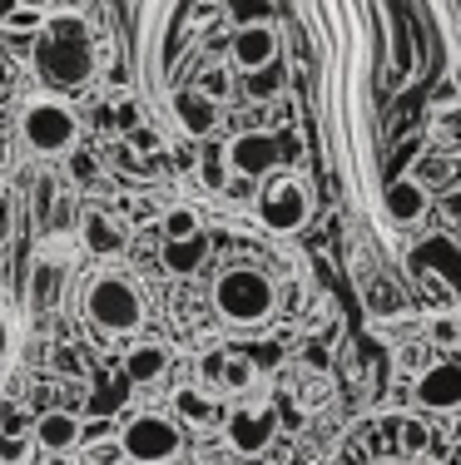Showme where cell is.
<instances>
[{"label":"cell","instance_id":"20","mask_svg":"<svg viewBox=\"0 0 461 465\" xmlns=\"http://www.w3.org/2000/svg\"><path fill=\"white\" fill-rule=\"evenodd\" d=\"M397 446L416 460V456H426V446H432V430H426L422 420L407 416V420H397Z\"/></svg>","mask_w":461,"mask_h":465},{"label":"cell","instance_id":"10","mask_svg":"<svg viewBox=\"0 0 461 465\" xmlns=\"http://www.w3.org/2000/svg\"><path fill=\"white\" fill-rule=\"evenodd\" d=\"M412 268L432 272L436 282H446L452 292H461V242H452L446 232H436V238H426L422 248L412 252Z\"/></svg>","mask_w":461,"mask_h":465},{"label":"cell","instance_id":"14","mask_svg":"<svg viewBox=\"0 0 461 465\" xmlns=\"http://www.w3.org/2000/svg\"><path fill=\"white\" fill-rule=\"evenodd\" d=\"M30 440H35L45 456H70V450L80 446V420L70 411H45L35 420V430H30Z\"/></svg>","mask_w":461,"mask_h":465},{"label":"cell","instance_id":"16","mask_svg":"<svg viewBox=\"0 0 461 465\" xmlns=\"http://www.w3.org/2000/svg\"><path fill=\"white\" fill-rule=\"evenodd\" d=\"M382 203H387V213L397 218V223H416V218L426 213V188L416 179H392L387 193H382Z\"/></svg>","mask_w":461,"mask_h":465},{"label":"cell","instance_id":"21","mask_svg":"<svg viewBox=\"0 0 461 465\" xmlns=\"http://www.w3.org/2000/svg\"><path fill=\"white\" fill-rule=\"evenodd\" d=\"M159 228H164V238H194V232H204V228H199V213H194V208H169Z\"/></svg>","mask_w":461,"mask_h":465},{"label":"cell","instance_id":"6","mask_svg":"<svg viewBox=\"0 0 461 465\" xmlns=\"http://www.w3.org/2000/svg\"><path fill=\"white\" fill-rule=\"evenodd\" d=\"M254 203H258L263 228H273V232H293L307 223V188L298 179H288V173H268Z\"/></svg>","mask_w":461,"mask_h":465},{"label":"cell","instance_id":"19","mask_svg":"<svg viewBox=\"0 0 461 465\" xmlns=\"http://www.w3.org/2000/svg\"><path fill=\"white\" fill-rule=\"evenodd\" d=\"M258 376V367L248 361V351H228V361H224V376H218V386L224 391H244L248 381Z\"/></svg>","mask_w":461,"mask_h":465},{"label":"cell","instance_id":"23","mask_svg":"<svg viewBox=\"0 0 461 465\" xmlns=\"http://www.w3.org/2000/svg\"><path fill=\"white\" fill-rule=\"evenodd\" d=\"M10 361H15V317H10L5 297H0V381H5Z\"/></svg>","mask_w":461,"mask_h":465},{"label":"cell","instance_id":"18","mask_svg":"<svg viewBox=\"0 0 461 465\" xmlns=\"http://www.w3.org/2000/svg\"><path fill=\"white\" fill-rule=\"evenodd\" d=\"M174 411H179L184 420H214L218 416V406H214V396H204V391H194V386H184V391H174Z\"/></svg>","mask_w":461,"mask_h":465},{"label":"cell","instance_id":"9","mask_svg":"<svg viewBox=\"0 0 461 465\" xmlns=\"http://www.w3.org/2000/svg\"><path fill=\"white\" fill-rule=\"evenodd\" d=\"M416 401L426 411H456L461 406V367L456 361H432L416 376Z\"/></svg>","mask_w":461,"mask_h":465},{"label":"cell","instance_id":"17","mask_svg":"<svg viewBox=\"0 0 461 465\" xmlns=\"http://www.w3.org/2000/svg\"><path fill=\"white\" fill-rule=\"evenodd\" d=\"M204 258H208V238H204V232H194V238H164V268L179 272V278L199 272Z\"/></svg>","mask_w":461,"mask_h":465},{"label":"cell","instance_id":"33","mask_svg":"<svg viewBox=\"0 0 461 465\" xmlns=\"http://www.w3.org/2000/svg\"><path fill=\"white\" fill-rule=\"evenodd\" d=\"M40 465H70V460H65V456H45V460H40Z\"/></svg>","mask_w":461,"mask_h":465},{"label":"cell","instance_id":"29","mask_svg":"<svg viewBox=\"0 0 461 465\" xmlns=\"http://www.w3.org/2000/svg\"><path fill=\"white\" fill-rule=\"evenodd\" d=\"M248 361H254V367H273V361H278V347H254Z\"/></svg>","mask_w":461,"mask_h":465},{"label":"cell","instance_id":"30","mask_svg":"<svg viewBox=\"0 0 461 465\" xmlns=\"http://www.w3.org/2000/svg\"><path fill=\"white\" fill-rule=\"evenodd\" d=\"M432 337H436V341H456V322H436Z\"/></svg>","mask_w":461,"mask_h":465},{"label":"cell","instance_id":"27","mask_svg":"<svg viewBox=\"0 0 461 465\" xmlns=\"http://www.w3.org/2000/svg\"><path fill=\"white\" fill-rule=\"evenodd\" d=\"M204 94H208V99H224V94H228V74H224V70H208Z\"/></svg>","mask_w":461,"mask_h":465},{"label":"cell","instance_id":"2","mask_svg":"<svg viewBox=\"0 0 461 465\" xmlns=\"http://www.w3.org/2000/svg\"><path fill=\"white\" fill-rule=\"evenodd\" d=\"M273 302H278V292H273L268 272L258 268H228L214 282V307L228 327H263L273 317Z\"/></svg>","mask_w":461,"mask_h":465},{"label":"cell","instance_id":"13","mask_svg":"<svg viewBox=\"0 0 461 465\" xmlns=\"http://www.w3.org/2000/svg\"><path fill=\"white\" fill-rule=\"evenodd\" d=\"M174 119H179V129L189 139H204L218 124V99H208L204 90H179L174 94Z\"/></svg>","mask_w":461,"mask_h":465},{"label":"cell","instance_id":"12","mask_svg":"<svg viewBox=\"0 0 461 465\" xmlns=\"http://www.w3.org/2000/svg\"><path fill=\"white\" fill-rule=\"evenodd\" d=\"M80 242L95 252V258H119L129 248V232L119 228V218H109L105 208H90L80 218Z\"/></svg>","mask_w":461,"mask_h":465},{"label":"cell","instance_id":"8","mask_svg":"<svg viewBox=\"0 0 461 465\" xmlns=\"http://www.w3.org/2000/svg\"><path fill=\"white\" fill-rule=\"evenodd\" d=\"M224 159H228V169H234V179H268V173L278 169V139L248 129V134L228 139Z\"/></svg>","mask_w":461,"mask_h":465},{"label":"cell","instance_id":"26","mask_svg":"<svg viewBox=\"0 0 461 465\" xmlns=\"http://www.w3.org/2000/svg\"><path fill=\"white\" fill-rule=\"evenodd\" d=\"M20 456H25V436H5V440H0V460H5V465H20Z\"/></svg>","mask_w":461,"mask_h":465},{"label":"cell","instance_id":"15","mask_svg":"<svg viewBox=\"0 0 461 465\" xmlns=\"http://www.w3.org/2000/svg\"><path fill=\"white\" fill-rule=\"evenodd\" d=\"M164 371H169V347H159V341H139V347L125 351V376H129L135 386L159 381Z\"/></svg>","mask_w":461,"mask_h":465},{"label":"cell","instance_id":"22","mask_svg":"<svg viewBox=\"0 0 461 465\" xmlns=\"http://www.w3.org/2000/svg\"><path fill=\"white\" fill-rule=\"evenodd\" d=\"M80 465H129V456H125V446H119V436H115V440H95V446H85Z\"/></svg>","mask_w":461,"mask_h":465},{"label":"cell","instance_id":"31","mask_svg":"<svg viewBox=\"0 0 461 465\" xmlns=\"http://www.w3.org/2000/svg\"><path fill=\"white\" fill-rule=\"evenodd\" d=\"M15 10H20V0H0V25H5V20L15 15Z\"/></svg>","mask_w":461,"mask_h":465},{"label":"cell","instance_id":"1","mask_svg":"<svg viewBox=\"0 0 461 465\" xmlns=\"http://www.w3.org/2000/svg\"><path fill=\"white\" fill-rule=\"evenodd\" d=\"M30 60H35V80L45 84V94L85 90V84L95 80V35H90V25H85L80 15H70V10L50 15L45 25H40V35H35Z\"/></svg>","mask_w":461,"mask_h":465},{"label":"cell","instance_id":"5","mask_svg":"<svg viewBox=\"0 0 461 465\" xmlns=\"http://www.w3.org/2000/svg\"><path fill=\"white\" fill-rule=\"evenodd\" d=\"M119 446H125V456L135 465H169L184 446V430H179V420H169L159 411H139L125 420Z\"/></svg>","mask_w":461,"mask_h":465},{"label":"cell","instance_id":"32","mask_svg":"<svg viewBox=\"0 0 461 465\" xmlns=\"http://www.w3.org/2000/svg\"><path fill=\"white\" fill-rule=\"evenodd\" d=\"M5 84H10V60L0 54V90H5Z\"/></svg>","mask_w":461,"mask_h":465},{"label":"cell","instance_id":"28","mask_svg":"<svg viewBox=\"0 0 461 465\" xmlns=\"http://www.w3.org/2000/svg\"><path fill=\"white\" fill-rule=\"evenodd\" d=\"M224 361H228V351H214V357H204V376H224Z\"/></svg>","mask_w":461,"mask_h":465},{"label":"cell","instance_id":"4","mask_svg":"<svg viewBox=\"0 0 461 465\" xmlns=\"http://www.w3.org/2000/svg\"><path fill=\"white\" fill-rule=\"evenodd\" d=\"M20 139L35 153H65L80 139V119L60 94H35L20 104Z\"/></svg>","mask_w":461,"mask_h":465},{"label":"cell","instance_id":"11","mask_svg":"<svg viewBox=\"0 0 461 465\" xmlns=\"http://www.w3.org/2000/svg\"><path fill=\"white\" fill-rule=\"evenodd\" d=\"M238 70H268L273 54H278V35H273V25H238L234 30V45H228Z\"/></svg>","mask_w":461,"mask_h":465},{"label":"cell","instance_id":"3","mask_svg":"<svg viewBox=\"0 0 461 465\" xmlns=\"http://www.w3.org/2000/svg\"><path fill=\"white\" fill-rule=\"evenodd\" d=\"M85 317L100 331H109V337H129V331L145 327V297H139V287L129 278L100 272L85 287Z\"/></svg>","mask_w":461,"mask_h":465},{"label":"cell","instance_id":"34","mask_svg":"<svg viewBox=\"0 0 461 465\" xmlns=\"http://www.w3.org/2000/svg\"><path fill=\"white\" fill-rule=\"evenodd\" d=\"M456 70H461V64H456Z\"/></svg>","mask_w":461,"mask_h":465},{"label":"cell","instance_id":"7","mask_svg":"<svg viewBox=\"0 0 461 465\" xmlns=\"http://www.w3.org/2000/svg\"><path fill=\"white\" fill-rule=\"evenodd\" d=\"M273 430H278L273 406H238V411H228V420H224V436L238 456H263V450L273 446Z\"/></svg>","mask_w":461,"mask_h":465},{"label":"cell","instance_id":"25","mask_svg":"<svg viewBox=\"0 0 461 465\" xmlns=\"http://www.w3.org/2000/svg\"><path fill=\"white\" fill-rule=\"evenodd\" d=\"M228 173H234V169H228V159H224V149H218V153H214V159H204V179H208V183H214V188H224V179H228Z\"/></svg>","mask_w":461,"mask_h":465},{"label":"cell","instance_id":"24","mask_svg":"<svg viewBox=\"0 0 461 465\" xmlns=\"http://www.w3.org/2000/svg\"><path fill=\"white\" fill-rule=\"evenodd\" d=\"M278 90H283V80L273 74V64H268V70H254V74H248V94H254V99H273Z\"/></svg>","mask_w":461,"mask_h":465}]
</instances>
